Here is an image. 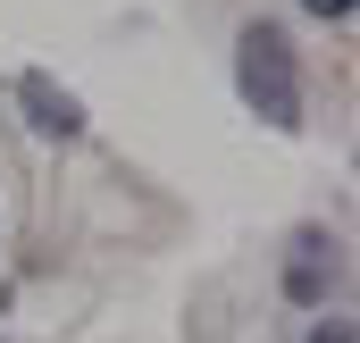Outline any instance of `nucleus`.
Returning a JSON list of instances; mask_svg holds the SVG:
<instances>
[{"label":"nucleus","mask_w":360,"mask_h":343,"mask_svg":"<svg viewBox=\"0 0 360 343\" xmlns=\"http://www.w3.org/2000/svg\"><path fill=\"white\" fill-rule=\"evenodd\" d=\"M310 343H352V327H319V335H310Z\"/></svg>","instance_id":"nucleus-5"},{"label":"nucleus","mask_w":360,"mask_h":343,"mask_svg":"<svg viewBox=\"0 0 360 343\" xmlns=\"http://www.w3.org/2000/svg\"><path fill=\"white\" fill-rule=\"evenodd\" d=\"M235 84H243V101L269 117L276 134L302 126V84H293V42H285V25L252 17V25L235 34Z\"/></svg>","instance_id":"nucleus-1"},{"label":"nucleus","mask_w":360,"mask_h":343,"mask_svg":"<svg viewBox=\"0 0 360 343\" xmlns=\"http://www.w3.org/2000/svg\"><path fill=\"white\" fill-rule=\"evenodd\" d=\"M302 8H310L319 25H352V8H360V0H302Z\"/></svg>","instance_id":"nucleus-4"},{"label":"nucleus","mask_w":360,"mask_h":343,"mask_svg":"<svg viewBox=\"0 0 360 343\" xmlns=\"http://www.w3.org/2000/svg\"><path fill=\"white\" fill-rule=\"evenodd\" d=\"M17 101H25V117H34V134H51V143H76V134H84V101H76L68 84H51L42 67H34V76L17 84Z\"/></svg>","instance_id":"nucleus-3"},{"label":"nucleus","mask_w":360,"mask_h":343,"mask_svg":"<svg viewBox=\"0 0 360 343\" xmlns=\"http://www.w3.org/2000/svg\"><path fill=\"white\" fill-rule=\"evenodd\" d=\"M327 293H335V243L319 226H302L293 252H285V302L293 310H327Z\"/></svg>","instance_id":"nucleus-2"}]
</instances>
